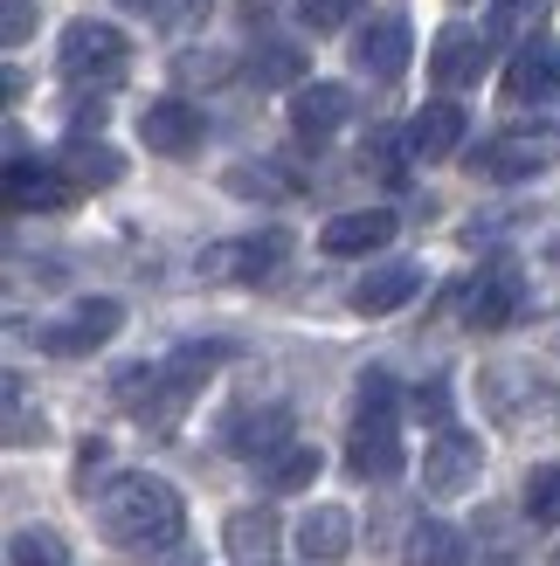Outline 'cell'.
<instances>
[{
    "instance_id": "cell-21",
    "label": "cell",
    "mask_w": 560,
    "mask_h": 566,
    "mask_svg": "<svg viewBox=\"0 0 560 566\" xmlns=\"http://www.w3.org/2000/svg\"><path fill=\"white\" fill-rule=\"evenodd\" d=\"M402 566H464V532L443 518H423L402 546Z\"/></svg>"
},
{
    "instance_id": "cell-10",
    "label": "cell",
    "mask_w": 560,
    "mask_h": 566,
    "mask_svg": "<svg viewBox=\"0 0 560 566\" xmlns=\"http://www.w3.org/2000/svg\"><path fill=\"white\" fill-rule=\"evenodd\" d=\"M408 49H415L408 21H402V14H381V21H367V28L353 35V70L374 76V83H395V76L408 70Z\"/></svg>"
},
{
    "instance_id": "cell-24",
    "label": "cell",
    "mask_w": 560,
    "mask_h": 566,
    "mask_svg": "<svg viewBox=\"0 0 560 566\" xmlns=\"http://www.w3.org/2000/svg\"><path fill=\"white\" fill-rule=\"evenodd\" d=\"M8 559L14 566H70V546L55 539L49 525H21L14 539H8Z\"/></svg>"
},
{
    "instance_id": "cell-11",
    "label": "cell",
    "mask_w": 560,
    "mask_h": 566,
    "mask_svg": "<svg viewBox=\"0 0 560 566\" xmlns=\"http://www.w3.org/2000/svg\"><path fill=\"white\" fill-rule=\"evenodd\" d=\"M395 242V214L387 208H353V214H332L319 229V249L325 256H374V249Z\"/></svg>"
},
{
    "instance_id": "cell-23",
    "label": "cell",
    "mask_w": 560,
    "mask_h": 566,
    "mask_svg": "<svg viewBox=\"0 0 560 566\" xmlns=\"http://www.w3.org/2000/svg\"><path fill=\"white\" fill-rule=\"evenodd\" d=\"M229 553H236L242 566H263V559L277 553V518H270V512H236V518H229Z\"/></svg>"
},
{
    "instance_id": "cell-15",
    "label": "cell",
    "mask_w": 560,
    "mask_h": 566,
    "mask_svg": "<svg viewBox=\"0 0 560 566\" xmlns=\"http://www.w3.org/2000/svg\"><path fill=\"white\" fill-rule=\"evenodd\" d=\"M464 104H450V97H436V104H423V111H415V118H408V138H402V146L415 153V159H450L457 146H464Z\"/></svg>"
},
{
    "instance_id": "cell-22",
    "label": "cell",
    "mask_w": 560,
    "mask_h": 566,
    "mask_svg": "<svg viewBox=\"0 0 560 566\" xmlns=\"http://www.w3.org/2000/svg\"><path fill=\"white\" fill-rule=\"evenodd\" d=\"M63 174L76 180V187H111L125 174V159L111 153V146H91V138H70V153H63Z\"/></svg>"
},
{
    "instance_id": "cell-35",
    "label": "cell",
    "mask_w": 560,
    "mask_h": 566,
    "mask_svg": "<svg viewBox=\"0 0 560 566\" xmlns=\"http://www.w3.org/2000/svg\"><path fill=\"white\" fill-rule=\"evenodd\" d=\"M553 256H560V242H553Z\"/></svg>"
},
{
    "instance_id": "cell-9",
    "label": "cell",
    "mask_w": 560,
    "mask_h": 566,
    "mask_svg": "<svg viewBox=\"0 0 560 566\" xmlns=\"http://www.w3.org/2000/svg\"><path fill=\"white\" fill-rule=\"evenodd\" d=\"M55 55H63L70 76H118L125 70V35L111 21H70Z\"/></svg>"
},
{
    "instance_id": "cell-19",
    "label": "cell",
    "mask_w": 560,
    "mask_h": 566,
    "mask_svg": "<svg viewBox=\"0 0 560 566\" xmlns=\"http://www.w3.org/2000/svg\"><path fill=\"white\" fill-rule=\"evenodd\" d=\"M298 553L319 559V566L346 559V553H353V518L340 512V504H312V512L298 518Z\"/></svg>"
},
{
    "instance_id": "cell-5",
    "label": "cell",
    "mask_w": 560,
    "mask_h": 566,
    "mask_svg": "<svg viewBox=\"0 0 560 566\" xmlns=\"http://www.w3.org/2000/svg\"><path fill=\"white\" fill-rule=\"evenodd\" d=\"M478 394H485V408L506 421V429H526V421H560L553 387L533 374V366H491V374L478 380Z\"/></svg>"
},
{
    "instance_id": "cell-27",
    "label": "cell",
    "mask_w": 560,
    "mask_h": 566,
    "mask_svg": "<svg viewBox=\"0 0 560 566\" xmlns=\"http://www.w3.org/2000/svg\"><path fill=\"white\" fill-rule=\"evenodd\" d=\"M526 518L560 525V463H540L533 476H526Z\"/></svg>"
},
{
    "instance_id": "cell-28",
    "label": "cell",
    "mask_w": 560,
    "mask_h": 566,
    "mask_svg": "<svg viewBox=\"0 0 560 566\" xmlns=\"http://www.w3.org/2000/svg\"><path fill=\"white\" fill-rule=\"evenodd\" d=\"M249 76H257V83H298L304 76V55L298 49H263L257 63H249Z\"/></svg>"
},
{
    "instance_id": "cell-12",
    "label": "cell",
    "mask_w": 560,
    "mask_h": 566,
    "mask_svg": "<svg viewBox=\"0 0 560 566\" xmlns=\"http://www.w3.org/2000/svg\"><path fill=\"white\" fill-rule=\"evenodd\" d=\"M76 193V180L63 166H35V159H8V208L14 214H49Z\"/></svg>"
},
{
    "instance_id": "cell-8",
    "label": "cell",
    "mask_w": 560,
    "mask_h": 566,
    "mask_svg": "<svg viewBox=\"0 0 560 566\" xmlns=\"http://www.w3.org/2000/svg\"><path fill=\"white\" fill-rule=\"evenodd\" d=\"M506 97L512 104H547L560 97V42L553 35H526L512 49V63H506Z\"/></svg>"
},
{
    "instance_id": "cell-18",
    "label": "cell",
    "mask_w": 560,
    "mask_h": 566,
    "mask_svg": "<svg viewBox=\"0 0 560 566\" xmlns=\"http://www.w3.org/2000/svg\"><path fill=\"white\" fill-rule=\"evenodd\" d=\"M491 70V35H478V28H443L436 42V83H478Z\"/></svg>"
},
{
    "instance_id": "cell-20",
    "label": "cell",
    "mask_w": 560,
    "mask_h": 566,
    "mask_svg": "<svg viewBox=\"0 0 560 566\" xmlns=\"http://www.w3.org/2000/svg\"><path fill=\"white\" fill-rule=\"evenodd\" d=\"M284 249H291V242L277 235V229H270V235H249V242H221L215 256H208V270H215V276H270L277 263H284Z\"/></svg>"
},
{
    "instance_id": "cell-4",
    "label": "cell",
    "mask_w": 560,
    "mask_h": 566,
    "mask_svg": "<svg viewBox=\"0 0 560 566\" xmlns=\"http://www.w3.org/2000/svg\"><path fill=\"white\" fill-rule=\"evenodd\" d=\"M560 159V132L553 125H512V132H498L485 138L478 153H470V174H485V180H526V174H540V166Z\"/></svg>"
},
{
    "instance_id": "cell-26",
    "label": "cell",
    "mask_w": 560,
    "mask_h": 566,
    "mask_svg": "<svg viewBox=\"0 0 560 566\" xmlns=\"http://www.w3.org/2000/svg\"><path fill=\"white\" fill-rule=\"evenodd\" d=\"M312 476H319V449L291 442V449H277V457H270V491H304Z\"/></svg>"
},
{
    "instance_id": "cell-30",
    "label": "cell",
    "mask_w": 560,
    "mask_h": 566,
    "mask_svg": "<svg viewBox=\"0 0 560 566\" xmlns=\"http://www.w3.org/2000/svg\"><path fill=\"white\" fill-rule=\"evenodd\" d=\"M229 187H236V193H263V201H277V193H291V180L277 174V166H236V174H229Z\"/></svg>"
},
{
    "instance_id": "cell-34",
    "label": "cell",
    "mask_w": 560,
    "mask_h": 566,
    "mask_svg": "<svg viewBox=\"0 0 560 566\" xmlns=\"http://www.w3.org/2000/svg\"><path fill=\"white\" fill-rule=\"evenodd\" d=\"M118 8H159V0H118Z\"/></svg>"
},
{
    "instance_id": "cell-6",
    "label": "cell",
    "mask_w": 560,
    "mask_h": 566,
    "mask_svg": "<svg viewBox=\"0 0 560 566\" xmlns=\"http://www.w3.org/2000/svg\"><path fill=\"white\" fill-rule=\"evenodd\" d=\"M478 476H485V449H478V436L443 429V436L423 449V484H429L436 497H464V491H478Z\"/></svg>"
},
{
    "instance_id": "cell-16",
    "label": "cell",
    "mask_w": 560,
    "mask_h": 566,
    "mask_svg": "<svg viewBox=\"0 0 560 566\" xmlns=\"http://www.w3.org/2000/svg\"><path fill=\"white\" fill-rule=\"evenodd\" d=\"M346 118H353L346 83H298V91H291V125H298V138H332Z\"/></svg>"
},
{
    "instance_id": "cell-7",
    "label": "cell",
    "mask_w": 560,
    "mask_h": 566,
    "mask_svg": "<svg viewBox=\"0 0 560 566\" xmlns=\"http://www.w3.org/2000/svg\"><path fill=\"white\" fill-rule=\"evenodd\" d=\"M519 304H526V276L512 263H491L464 283V325L470 332H498V325H512L519 318Z\"/></svg>"
},
{
    "instance_id": "cell-3",
    "label": "cell",
    "mask_w": 560,
    "mask_h": 566,
    "mask_svg": "<svg viewBox=\"0 0 560 566\" xmlns=\"http://www.w3.org/2000/svg\"><path fill=\"white\" fill-rule=\"evenodd\" d=\"M118 325H125V304L118 297H83V304L63 311V318L35 325V346L55 353V359H83V353H97L104 338H118Z\"/></svg>"
},
{
    "instance_id": "cell-2",
    "label": "cell",
    "mask_w": 560,
    "mask_h": 566,
    "mask_svg": "<svg viewBox=\"0 0 560 566\" xmlns=\"http://www.w3.org/2000/svg\"><path fill=\"white\" fill-rule=\"evenodd\" d=\"M346 470L360 484H395L402 476V436H395V380L367 374L360 380V415L346 436Z\"/></svg>"
},
{
    "instance_id": "cell-29",
    "label": "cell",
    "mask_w": 560,
    "mask_h": 566,
    "mask_svg": "<svg viewBox=\"0 0 560 566\" xmlns=\"http://www.w3.org/2000/svg\"><path fill=\"white\" fill-rule=\"evenodd\" d=\"M367 0H298V21L304 28H346Z\"/></svg>"
},
{
    "instance_id": "cell-13",
    "label": "cell",
    "mask_w": 560,
    "mask_h": 566,
    "mask_svg": "<svg viewBox=\"0 0 560 566\" xmlns=\"http://www.w3.org/2000/svg\"><path fill=\"white\" fill-rule=\"evenodd\" d=\"M221 436H229V449H236V457H257V463H270L277 449H291V408H236Z\"/></svg>"
},
{
    "instance_id": "cell-32",
    "label": "cell",
    "mask_w": 560,
    "mask_h": 566,
    "mask_svg": "<svg viewBox=\"0 0 560 566\" xmlns=\"http://www.w3.org/2000/svg\"><path fill=\"white\" fill-rule=\"evenodd\" d=\"M28 28H35V8H28V0H8V8H0V35H8V49L28 42Z\"/></svg>"
},
{
    "instance_id": "cell-25",
    "label": "cell",
    "mask_w": 560,
    "mask_h": 566,
    "mask_svg": "<svg viewBox=\"0 0 560 566\" xmlns=\"http://www.w3.org/2000/svg\"><path fill=\"white\" fill-rule=\"evenodd\" d=\"M540 21H547V0H498L485 35H491V42H526Z\"/></svg>"
},
{
    "instance_id": "cell-14",
    "label": "cell",
    "mask_w": 560,
    "mask_h": 566,
    "mask_svg": "<svg viewBox=\"0 0 560 566\" xmlns=\"http://www.w3.org/2000/svg\"><path fill=\"white\" fill-rule=\"evenodd\" d=\"M138 138H146L153 153L180 159V153L201 146V111L180 104V97H159V104H146V118H138Z\"/></svg>"
},
{
    "instance_id": "cell-1",
    "label": "cell",
    "mask_w": 560,
    "mask_h": 566,
    "mask_svg": "<svg viewBox=\"0 0 560 566\" xmlns=\"http://www.w3.org/2000/svg\"><path fill=\"white\" fill-rule=\"evenodd\" d=\"M97 532L125 553H166V546H180V532H187V504H180L174 484H159V476H118V484L97 497Z\"/></svg>"
},
{
    "instance_id": "cell-31",
    "label": "cell",
    "mask_w": 560,
    "mask_h": 566,
    "mask_svg": "<svg viewBox=\"0 0 560 566\" xmlns=\"http://www.w3.org/2000/svg\"><path fill=\"white\" fill-rule=\"evenodd\" d=\"M8 442H42V421H28V401L14 380H8Z\"/></svg>"
},
{
    "instance_id": "cell-17",
    "label": "cell",
    "mask_w": 560,
    "mask_h": 566,
    "mask_svg": "<svg viewBox=\"0 0 560 566\" xmlns=\"http://www.w3.org/2000/svg\"><path fill=\"white\" fill-rule=\"evenodd\" d=\"M415 291H423V270L415 263H381L353 283V311H367V318H387V311H402Z\"/></svg>"
},
{
    "instance_id": "cell-33",
    "label": "cell",
    "mask_w": 560,
    "mask_h": 566,
    "mask_svg": "<svg viewBox=\"0 0 560 566\" xmlns=\"http://www.w3.org/2000/svg\"><path fill=\"white\" fill-rule=\"evenodd\" d=\"M415 415H423V421H450V387H443V380L415 387Z\"/></svg>"
}]
</instances>
